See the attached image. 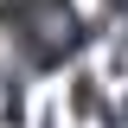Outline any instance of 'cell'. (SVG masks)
<instances>
[{
	"label": "cell",
	"mask_w": 128,
	"mask_h": 128,
	"mask_svg": "<svg viewBox=\"0 0 128 128\" xmlns=\"http://www.w3.org/2000/svg\"><path fill=\"white\" fill-rule=\"evenodd\" d=\"M109 6H115V13H128V0H109Z\"/></svg>",
	"instance_id": "obj_2"
},
{
	"label": "cell",
	"mask_w": 128,
	"mask_h": 128,
	"mask_svg": "<svg viewBox=\"0 0 128 128\" xmlns=\"http://www.w3.org/2000/svg\"><path fill=\"white\" fill-rule=\"evenodd\" d=\"M0 26H6V45L26 70H58L83 45V19L70 13V0H6Z\"/></svg>",
	"instance_id": "obj_1"
}]
</instances>
